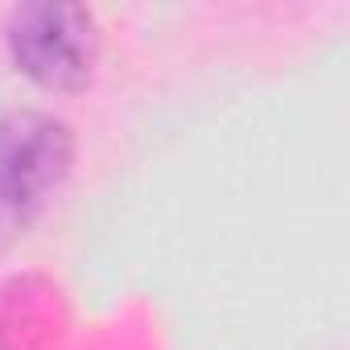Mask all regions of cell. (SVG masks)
I'll return each mask as SVG.
<instances>
[{
	"label": "cell",
	"mask_w": 350,
	"mask_h": 350,
	"mask_svg": "<svg viewBox=\"0 0 350 350\" xmlns=\"http://www.w3.org/2000/svg\"><path fill=\"white\" fill-rule=\"evenodd\" d=\"M5 50L38 91L79 95L99 66V21L87 5L29 0L5 17Z\"/></svg>",
	"instance_id": "1"
},
{
	"label": "cell",
	"mask_w": 350,
	"mask_h": 350,
	"mask_svg": "<svg viewBox=\"0 0 350 350\" xmlns=\"http://www.w3.org/2000/svg\"><path fill=\"white\" fill-rule=\"evenodd\" d=\"M75 169V132L42 107L0 116V231H21Z\"/></svg>",
	"instance_id": "2"
}]
</instances>
